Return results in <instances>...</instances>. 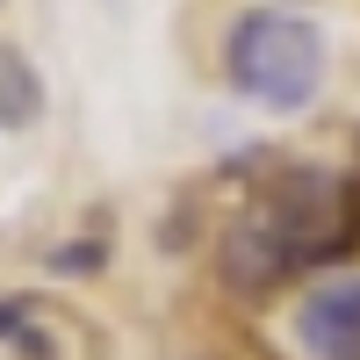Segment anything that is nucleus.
<instances>
[{"mask_svg":"<svg viewBox=\"0 0 360 360\" xmlns=\"http://www.w3.org/2000/svg\"><path fill=\"white\" fill-rule=\"evenodd\" d=\"M295 266H303V259H295V252H288V245H281V238L266 231L259 217L217 238V274H224V288H231V295H274V288L295 274Z\"/></svg>","mask_w":360,"mask_h":360,"instance_id":"4","label":"nucleus"},{"mask_svg":"<svg viewBox=\"0 0 360 360\" xmlns=\"http://www.w3.org/2000/svg\"><path fill=\"white\" fill-rule=\"evenodd\" d=\"M51 274H101L108 266V238H65V245H51L44 252Z\"/></svg>","mask_w":360,"mask_h":360,"instance_id":"6","label":"nucleus"},{"mask_svg":"<svg viewBox=\"0 0 360 360\" xmlns=\"http://www.w3.org/2000/svg\"><path fill=\"white\" fill-rule=\"evenodd\" d=\"M259 224L274 231L303 266L339 259V252H353V238H360V188L339 180V173H324V166H295L281 188L266 195Z\"/></svg>","mask_w":360,"mask_h":360,"instance_id":"2","label":"nucleus"},{"mask_svg":"<svg viewBox=\"0 0 360 360\" xmlns=\"http://www.w3.org/2000/svg\"><path fill=\"white\" fill-rule=\"evenodd\" d=\"M15 353H29V360H58V339H51V332H37V317H29L22 332H15Z\"/></svg>","mask_w":360,"mask_h":360,"instance_id":"8","label":"nucleus"},{"mask_svg":"<svg viewBox=\"0 0 360 360\" xmlns=\"http://www.w3.org/2000/svg\"><path fill=\"white\" fill-rule=\"evenodd\" d=\"M224 72L231 86L266 115H295L317 101L324 86V29L303 15H274V8H252L231 22L224 37Z\"/></svg>","mask_w":360,"mask_h":360,"instance_id":"1","label":"nucleus"},{"mask_svg":"<svg viewBox=\"0 0 360 360\" xmlns=\"http://www.w3.org/2000/svg\"><path fill=\"white\" fill-rule=\"evenodd\" d=\"M288 332L310 360H360V274H339V281L310 288L295 303Z\"/></svg>","mask_w":360,"mask_h":360,"instance_id":"3","label":"nucleus"},{"mask_svg":"<svg viewBox=\"0 0 360 360\" xmlns=\"http://www.w3.org/2000/svg\"><path fill=\"white\" fill-rule=\"evenodd\" d=\"M29 317H37V303H29V295H0V339H8V346H15V332H22Z\"/></svg>","mask_w":360,"mask_h":360,"instance_id":"7","label":"nucleus"},{"mask_svg":"<svg viewBox=\"0 0 360 360\" xmlns=\"http://www.w3.org/2000/svg\"><path fill=\"white\" fill-rule=\"evenodd\" d=\"M44 72H37V58H29L22 44L0 37V130L22 137V130H37L44 123Z\"/></svg>","mask_w":360,"mask_h":360,"instance_id":"5","label":"nucleus"}]
</instances>
